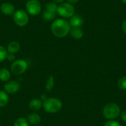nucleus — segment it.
Segmentation results:
<instances>
[{"mask_svg":"<svg viewBox=\"0 0 126 126\" xmlns=\"http://www.w3.org/2000/svg\"><path fill=\"white\" fill-rule=\"evenodd\" d=\"M71 30V26L69 22L64 18L55 19L51 24L52 33L58 38L66 37Z\"/></svg>","mask_w":126,"mask_h":126,"instance_id":"f257e3e1","label":"nucleus"},{"mask_svg":"<svg viewBox=\"0 0 126 126\" xmlns=\"http://www.w3.org/2000/svg\"><path fill=\"white\" fill-rule=\"evenodd\" d=\"M63 104L61 100L56 97H49L43 101V109L49 114L57 113L62 109Z\"/></svg>","mask_w":126,"mask_h":126,"instance_id":"f03ea898","label":"nucleus"},{"mask_svg":"<svg viewBox=\"0 0 126 126\" xmlns=\"http://www.w3.org/2000/svg\"><path fill=\"white\" fill-rule=\"evenodd\" d=\"M103 115L109 120H114L120 115V108L114 103H109L104 107Z\"/></svg>","mask_w":126,"mask_h":126,"instance_id":"7ed1b4c3","label":"nucleus"},{"mask_svg":"<svg viewBox=\"0 0 126 126\" xmlns=\"http://www.w3.org/2000/svg\"><path fill=\"white\" fill-rule=\"evenodd\" d=\"M13 18L14 23L18 27H24L26 26L30 20L29 14L27 12L23 9H18L16 10L13 15Z\"/></svg>","mask_w":126,"mask_h":126,"instance_id":"20e7f679","label":"nucleus"},{"mask_svg":"<svg viewBox=\"0 0 126 126\" xmlns=\"http://www.w3.org/2000/svg\"><path fill=\"white\" fill-rule=\"evenodd\" d=\"M28 68L27 62L24 59H17L10 65V72L15 75L24 74Z\"/></svg>","mask_w":126,"mask_h":126,"instance_id":"39448f33","label":"nucleus"},{"mask_svg":"<svg viewBox=\"0 0 126 126\" xmlns=\"http://www.w3.org/2000/svg\"><path fill=\"white\" fill-rule=\"evenodd\" d=\"M57 13L63 18H70L75 14V7L68 2H63L58 6Z\"/></svg>","mask_w":126,"mask_h":126,"instance_id":"423d86ee","label":"nucleus"},{"mask_svg":"<svg viewBox=\"0 0 126 126\" xmlns=\"http://www.w3.org/2000/svg\"><path fill=\"white\" fill-rule=\"evenodd\" d=\"M26 11L30 16H38L41 13V4L38 0H29L26 3Z\"/></svg>","mask_w":126,"mask_h":126,"instance_id":"0eeeda50","label":"nucleus"},{"mask_svg":"<svg viewBox=\"0 0 126 126\" xmlns=\"http://www.w3.org/2000/svg\"><path fill=\"white\" fill-rule=\"evenodd\" d=\"M20 83L16 80H9L4 85V91L7 94H16L20 90Z\"/></svg>","mask_w":126,"mask_h":126,"instance_id":"6e6552de","label":"nucleus"},{"mask_svg":"<svg viewBox=\"0 0 126 126\" xmlns=\"http://www.w3.org/2000/svg\"><path fill=\"white\" fill-rule=\"evenodd\" d=\"M16 9L14 5L10 2H4L0 6V11L6 16H11L13 15Z\"/></svg>","mask_w":126,"mask_h":126,"instance_id":"1a4fd4ad","label":"nucleus"},{"mask_svg":"<svg viewBox=\"0 0 126 126\" xmlns=\"http://www.w3.org/2000/svg\"><path fill=\"white\" fill-rule=\"evenodd\" d=\"M69 24L71 27H80L83 24V18L78 14H74L69 20Z\"/></svg>","mask_w":126,"mask_h":126,"instance_id":"9d476101","label":"nucleus"},{"mask_svg":"<svg viewBox=\"0 0 126 126\" xmlns=\"http://www.w3.org/2000/svg\"><path fill=\"white\" fill-rule=\"evenodd\" d=\"M20 48H21V46L18 41H12L8 44V45L7 47V50L8 53L16 54L20 50Z\"/></svg>","mask_w":126,"mask_h":126,"instance_id":"9b49d317","label":"nucleus"},{"mask_svg":"<svg viewBox=\"0 0 126 126\" xmlns=\"http://www.w3.org/2000/svg\"><path fill=\"white\" fill-rule=\"evenodd\" d=\"M43 106V101L41 99L35 98L30 101L29 103V108L32 111H38Z\"/></svg>","mask_w":126,"mask_h":126,"instance_id":"f8f14e48","label":"nucleus"},{"mask_svg":"<svg viewBox=\"0 0 126 126\" xmlns=\"http://www.w3.org/2000/svg\"><path fill=\"white\" fill-rule=\"evenodd\" d=\"M27 120L29 124H31L32 126H38L41 121V117L37 113H31L28 115Z\"/></svg>","mask_w":126,"mask_h":126,"instance_id":"ddd939ff","label":"nucleus"},{"mask_svg":"<svg viewBox=\"0 0 126 126\" xmlns=\"http://www.w3.org/2000/svg\"><path fill=\"white\" fill-rule=\"evenodd\" d=\"M69 34L72 38L76 40L81 39L83 36V32L80 27H71Z\"/></svg>","mask_w":126,"mask_h":126,"instance_id":"4468645a","label":"nucleus"},{"mask_svg":"<svg viewBox=\"0 0 126 126\" xmlns=\"http://www.w3.org/2000/svg\"><path fill=\"white\" fill-rule=\"evenodd\" d=\"M11 78V72L6 68L0 69V80L2 82H7Z\"/></svg>","mask_w":126,"mask_h":126,"instance_id":"2eb2a0df","label":"nucleus"},{"mask_svg":"<svg viewBox=\"0 0 126 126\" xmlns=\"http://www.w3.org/2000/svg\"><path fill=\"white\" fill-rule=\"evenodd\" d=\"M9 103L8 94L4 90H0V108L5 107Z\"/></svg>","mask_w":126,"mask_h":126,"instance_id":"dca6fc26","label":"nucleus"},{"mask_svg":"<svg viewBox=\"0 0 126 126\" xmlns=\"http://www.w3.org/2000/svg\"><path fill=\"white\" fill-rule=\"evenodd\" d=\"M54 84H55V80H54V77L52 75H49L46 81V84H45V89L50 92L52 91V89L54 87Z\"/></svg>","mask_w":126,"mask_h":126,"instance_id":"f3484780","label":"nucleus"},{"mask_svg":"<svg viewBox=\"0 0 126 126\" xmlns=\"http://www.w3.org/2000/svg\"><path fill=\"white\" fill-rule=\"evenodd\" d=\"M42 16H43V18L46 21H52L55 18L56 13L49 12L47 10H44L42 13Z\"/></svg>","mask_w":126,"mask_h":126,"instance_id":"a211bd4d","label":"nucleus"},{"mask_svg":"<svg viewBox=\"0 0 126 126\" xmlns=\"http://www.w3.org/2000/svg\"><path fill=\"white\" fill-rule=\"evenodd\" d=\"M58 6L57 4L54 1H50V2H48L46 4V6H45V10L49 11V12H52V13H57V10H58Z\"/></svg>","mask_w":126,"mask_h":126,"instance_id":"6ab92c4d","label":"nucleus"},{"mask_svg":"<svg viewBox=\"0 0 126 126\" xmlns=\"http://www.w3.org/2000/svg\"><path fill=\"white\" fill-rule=\"evenodd\" d=\"M29 125L30 124H29V123L26 118L19 117L15 121L13 126H29Z\"/></svg>","mask_w":126,"mask_h":126,"instance_id":"aec40b11","label":"nucleus"},{"mask_svg":"<svg viewBox=\"0 0 126 126\" xmlns=\"http://www.w3.org/2000/svg\"><path fill=\"white\" fill-rule=\"evenodd\" d=\"M8 52L7 49L4 47L0 45V63L3 62L4 60L7 59V55Z\"/></svg>","mask_w":126,"mask_h":126,"instance_id":"412c9836","label":"nucleus"},{"mask_svg":"<svg viewBox=\"0 0 126 126\" xmlns=\"http://www.w3.org/2000/svg\"><path fill=\"white\" fill-rule=\"evenodd\" d=\"M117 85L120 89L126 90V76H123L119 79Z\"/></svg>","mask_w":126,"mask_h":126,"instance_id":"4be33fe9","label":"nucleus"},{"mask_svg":"<svg viewBox=\"0 0 126 126\" xmlns=\"http://www.w3.org/2000/svg\"><path fill=\"white\" fill-rule=\"evenodd\" d=\"M104 126H121L120 123L116 120H109L107 121Z\"/></svg>","mask_w":126,"mask_h":126,"instance_id":"5701e85b","label":"nucleus"},{"mask_svg":"<svg viewBox=\"0 0 126 126\" xmlns=\"http://www.w3.org/2000/svg\"><path fill=\"white\" fill-rule=\"evenodd\" d=\"M7 60L8 61H10V62H13L16 61V55L15 54H11V53H8L7 55Z\"/></svg>","mask_w":126,"mask_h":126,"instance_id":"b1692460","label":"nucleus"},{"mask_svg":"<svg viewBox=\"0 0 126 126\" xmlns=\"http://www.w3.org/2000/svg\"><path fill=\"white\" fill-rule=\"evenodd\" d=\"M121 119L123 122L126 123V110H124L121 113Z\"/></svg>","mask_w":126,"mask_h":126,"instance_id":"393cba45","label":"nucleus"},{"mask_svg":"<svg viewBox=\"0 0 126 126\" xmlns=\"http://www.w3.org/2000/svg\"><path fill=\"white\" fill-rule=\"evenodd\" d=\"M122 29L123 30V32L126 34V19L123 22V24H122Z\"/></svg>","mask_w":126,"mask_h":126,"instance_id":"a878e982","label":"nucleus"},{"mask_svg":"<svg viewBox=\"0 0 126 126\" xmlns=\"http://www.w3.org/2000/svg\"><path fill=\"white\" fill-rule=\"evenodd\" d=\"M66 1H67L68 3H69L71 4H75L76 3H78L79 0H66Z\"/></svg>","mask_w":126,"mask_h":126,"instance_id":"bb28decb","label":"nucleus"},{"mask_svg":"<svg viewBox=\"0 0 126 126\" xmlns=\"http://www.w3.org/2000/svg\"><path fill=\"white\" fill-rule=\"evenodd\" d=\"M54 2H55V3H60V4H61V3H63V1L64 0H52Z\"/></svg>","mask_w":126,"mask_h":126,"instance_id":"cd10ccee","label":"nucleus"},{"mask_svg":"<svg viewBox=\"0 0 126 126\" xmlns=\"http://www.w3.org/2000/svg\"><path fill=\"white\" fill-rule=\"evenodd\" d=\"M122 1H123L125 4H126V0H122Z\"/></svg>","mask_w":126,"mask_h":126,"instance_id":"c85d7f7f","label":"nucleus"},{"mask_svg":"<svg viewBox=\"0 0 126 126\" xmlns=\"http://www.w3.org/2000/svg\"></svg>","mask_w":126,"mask_h":126,"instance_id":"c756f323","label":"nucleus"},{"mask_svg":"<svg viewBox=\"0 0 126 126\" xmlns=\"http://www.w3.org/2000/svg\"><path fill=\"white\" fill-rule=\"evenodd\" d=\"M0 115H1V111H0Z\"/></svg>","mask_w":126,"mask_h":126,"instance_id":"7c9ffc66","label":"nucleus"}]
</instances>
